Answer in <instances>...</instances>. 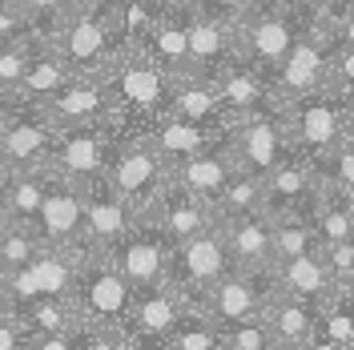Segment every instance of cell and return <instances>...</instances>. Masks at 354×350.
<instances>
[{"label": "cell", "mask_w": 354, "mask_h": 350, "mask_svg": "<svg viewBox=\"0 0 354 350\" xmlns=\"http://www.w3.org/2000/svg\"><path fill=\"white\" fill-rule=\"evenodd\" d=\"M282 125L298 154H306L310 161H326L354 133V105L334 89H314L282 105Z\"/></svg>", "instance_id": "cell-1"}, {"label": "cell", "mask_w": 354, "mask_h": 350, "mask_svg": "<svg viewBox=\"0 0 354 350\" xmlns=\"http://www.w3.org/2000/svg\"><path fill=\"white\" fill-rule=\"evenodd\" d=\"M133 294H137V286L117 270L109 250H93L85 258V266H81L77 286H73V302L85 314V326L117 334L121 347H129L125 318H129V310H133Z\"/></svg>", "instance_id": "cell-2"}, {"label": "cell", "mask_w": 354, "mask_h": 350, "mask_svg": "<svg viewBox=\"0 0 354 350\" xmlns=\"http://www.w3.org/2000/svg\"><path fill=\"white\" fill-rule=\"evenodd\" d=\"M230 270H238V262H234V254H230V241H225L221 221H214L209 230H201V234H194V238H185V241L174 246L169 282H174L189 302H201Z\"/></svg>", "instance_id": "cell-3"}, {"label": "cell", "mask_w": 354, "mask_h": 350, "mask_svg": "<svg viewBox=\"0 0 354 350\" xmlns=\"http://www.w3.org/2000/svg\"><path fill=\"white\" fill-rule=\"evenodd\" d=\"M105 185L129 201L133 214H149L161 190L169 185V157L161 154L149 137L129 141L113 154L109 169H105Z\"/></svg>", "instance_id": "cell-4"}, {"label": "cell", "mask_w": 354, "mask_h": 350, "mask_svg": "<svg viewBox=\"0 0 354 350\" xmlns=\"http://www.w3.org/2000/svg\"><path fill=\"white\" fill-rule=\"evenodd\" d=\"M53 48L61 53V61L77 77H105L113 68V33L88 4L73 8L61 21L57 37H53Z\"/></svg>", "instance_id": "cell-5"}, {"label": "cell", "mask_w": 354, "mask_h": 350, "mask_svg": "<svg viewBox=\"0 0 354 350\" xmlns=\"http://www.w3.org/2000/svg\"><path fill=\"white\" fill-rule=\"evenodd\" d=\"M278 294V274H274V266H266V270H230L225 278H221L201 302V306L218 326L225 322H242V318H254V314H266L270 306V298Z\"/></svg>", "instance_id": "cell-6"}, {"label": "cell", "mask_w": 354, "mask_h": 350, "mask_svg": "<svg viewBox=\"0 0 354 350\" xmlns=\"http://www.w3.org/2000/svg\"><path fill=\"white\" fill-rule=\"evenodd\" d=\"M330 44H334V28L318 21L310 33L298 37V44L290 48V57L282 65L274 68L278 77H274V97H278V105H286L294 97H306L314 89H326L330 81Z\"/></svg>", "instance_id": "cell-7"}, {"label": "cell", "mask_w": 354, "mask_h": 350, "mask_svg": "<svg viewBox=\"0 0 354 350\" xmlns=\"http://www.w3.org/2000/svg\"><path fill=\"white\" fill-rule=\"evenodd\" d=\"M109 258L117 262V270L141 290V286L169 282L174 241L165 238V230H161L157 221H133V230L109 250Z\"/></svg>", "instance_id": "cell-8"}, {"label": "cell", "mask_w": 354, "mask_h": 350, "mask_svg": "<svg viewBox=\"0 0 354 350\" xmlns=\"http://www.w3.org/2000/svg\"><path fill=\"white\" fill-rule=\"evenodd\" d=\"M113 145H109V121H93V125H65L57 129V145L48 157V169L73 177V181H97L105 177L113 161Z\"/></svg>", "instance_id": "cell-9"}, {"label": "cell", "mask_w": 354, "mask_h": 350, "mask_svg": "<svg viewBox=\"0 0 354 350\" xmlns=\"http://www.w3.org/2000/svg\"><path fill=\"white\" fill-rule=\"evenodd\" d=\"M32 230L48 246H77V241H85V185L65 174H57V169H48L41 218H37Z\"/></svg>", "instance_id": "cell-10"}, {"label": "cell", "mask_w": 354, "mask_h": 350, "mask_svg": "<svg viewBox=\"0 0 354 350\" xmlns=\"http://www.w3.org/2000/svg\"><path fill=\"white\" fill-rule=\"evenodd\" d=\"M242 53V24L221 21L214 12L189 8V61L194 77L218 81L225 68L234 65V57Z\"/></svg>", "instance_id": "cell-11"}, {"label": "cell", "mask_w": 354, "mask_h": 350, "mask_svg": "<svg viewBox=\"0 0 354 350\" xmlns=\"http://www.w3.org/2000/svg\"><path fill=\"white\" fill-rule=\"evenodd\" d=\"M57 145V125L48 113H28V117H12L0 121V161L8 174H28V169H44Z\"/></svg>", "instance_id": "cell-12"}, {"label": "cell", "mask_w": 354, "mask_h": 350, "mask_svg": "<svg viewBox=\"0 0 354 350\" xmlns=\"http://www.w3.org/2000/svg\"><path fill=\"white\" fill-rule=\"evenodd\" d=\"M189 298L177 290L174 282H157V286H141L133 294V310L125 318V334L133 342H165L169 330L185 318Z\"/></svg>", "instance_id": "cell-13"}, {"label": "cell", "mask_w": 354, "mask_h": 350, "mask_svg": "<svg viewBox=\"0 0 354 350\" xmlns=\"http://www.w3.org/2000/svg\"><path fill=\"white\" fill-rule=\"evenodd\" d=\"M230 145H234V154L242 161V169L250 174H270V169H278L282 161L290 157V133L282 125V117H270V113H250L242 117L238 125H234V137H230Z\"/></svg>", "instance_id": "cell-14"}, {"label": "cell", "mask_w": 354, "mask_h": 350, "mask_svg": "<svg viewBox=\"0 0 354 350\" xmlns=\"http://www.w3.org/2000/svg\"><path fill=\"white\" fill-rule=\"evenodd\" d=\"M298 28L282 12V4H254V12L242 21V53L258 68H278L298 44Z\"/></svg>", "instance_id": "cell-15"}, {"label": "cell", "mask_w": 354, "mask_h": 350, "mask_svg": "<svg viewBox=\"0 0 354 350\" xmlns=\"http://www.w3.org/2000/svg\"><path fill=\"white\" fill-rule=\"evenodd\" d=\"M57 129L65 125H93V121H109L117 109V97L105 85V77H77L68 89H61L57 97H48L41 105Z\"/></svg>", "instance_id": "cell-16"}, {"label": "cell", "mask_w": 354, "mask_h": 350, "mask_svg": "<svg viewBox=\"0 0 354 350\" xmlns=\"http://www.w3.org/2000/svg\"><path fill=\"white\" fill-rule=\"evenodd\" d=\"M105 85L113 89L117 105H129V109H165L169 105V93H174V77L157 61H129L121 68L105 73Z\"/></svg>", "instance_id": "cell-17"}, {"label": "cell", "mask_w": 354, "mask_h": 350, "mask_svg": "<svg viewBox=\"0 0 354 350\" xmlns=\"http://www.w3.org/2000/svg\"><path fill=\"white\" fill-rule=\"evenodd\" d=\"M145 218L157 221V225L165 230V238L177 246V241H185V238H194V234H201V230H209V225L218 221V210H214V201H205V197L189 194V190H181V185L169 181Z\"/></svg>", "instance_id": "cell-18"}, {"label": "cell", "mask_w": 354, "mask_h": 350, "mask_svg": "<svg viewBox=\"0 0 354 350\" xmlns=\"http://www.w3.org/2000/svg\"><path fill=\"white\" fill-rule=\"evenodd\" d=\"M242 174V161L234 154V145H225V149H205V154H194V157H181L169 165V181L181 185V190H189V194L205 197V201H218V194L234 181V177Z\"/></svg>", "instance_id": "cell-19"}, {"label": "cell", "mask_w": 354, "mask_h": 350, "mask_svg": "<svg viewBox=\"0 0 354 350\" xmlns=\"http://www.w3.org/2000/svg\"><path fill=\"white\" fill-rule=\"evenodd\" d=\"M225 241H230V254L242 270H266V266H278L274 254V214H242V218H221Z\"/></svg>", "instance_id": "cell-20"}, {"label": "cell", "mask_w": 354, "mask_h": 350, "mask_svg": "<svg viewBox=\"0 0 354 350\" xmlns=\"http://www.w3.org/2000/svg\"><path fill=\"white\" fill-rule=\"evenodd\" d=\"M141 57H149L165 68L169 77H194V61H189V17L177 21V12L153 17L149 33L141 37Z\"/></svg>", "instance_id": "cell-21"}, {"label": "cell", "mask_w": 354, "mask_h": 350, "mask_svg": "<svg viewBox=\"0 0 354 350\" xmlns=\"http://www.w3.org/2000/svg\"><path fill=\"white\" fill-rule=\"evenodd\" d=\"M133 221H137L133 205L113 194L109 185L101 194H85V241L93 250H113L133 230Z\"/></svg>", "instance_id": "cell-22"}, {"label": "cell", "mask_w": 354, "mask_h": 350, "mask_svg": "<svg viewBox=\"0 0 354 350\" xmlns=\"http://www.w3.org/2000/svg\"><path fill=\"white\" fill-rule=\"evenodd\" d=\"M266 318L278 334V347H318V302L278 290L266 306Z\"/></svg>", "instance_id": "cell-23"}, {"label": "cell", "mask_w": 354, "mask_h": 350, "mask_svg": "<svg viewBox=\"0 0 354 350\" xmlns=\"http://www.w3.org/2000/svg\"><path fill=\"white\" fill-rule=\"evenodd\" d=\"M165 113L185 117V121H201V125H218V129H225V105H221L218 81H209V77H177Z\"/></svg>", "instance_id": "cell-24"}, {"label": "cell", "mask_w": 354, "mask_h": 350, "mask_svg": "<svg viewBox=\"0 0 354 350\" xmlns=\"http://www.w3.org/2000/svg\"><path fill=\"white\" fill-rule=\"evenodd\" d=\"M274 274H278V290L298 294V298H306V302H322L334 290V274H330V266H326V258H322L318 246H314L310 254H298V258H290V262H278Z\"/></svg>", "instance_id": "cell-25"}, {"label": "cell", "mask_w": 354, "mask_h": 350, "mask_svg": "<svg viewBox=\"0 0 354 350\" xmlns=\"http://www.w3.org/2000/svg\"><path fill=\"white\" fill-rule=\"evenodd\" d=\"M149 141H153L157 149L169 157V165H174V161H181V157H194V154L214 149V145H218V125H201V121H185V117L165 113L161 125L149 133Z\"/></svg>", "instance_id": "cell-26"}, {"label": "cell", "mask_w": 354, "mask_h": 350, "mask_svg": "<svg viewBox=\"0 0 354 350\" xmlns=\"http://www.w3.org/2000/svg\"><path fill=\"white\" fill-rule=\"evenodd\" d=\"M318 347H351L354 350V290L334 286L318 302Z\"/></svg>", "instance_id": "cell-27"}, {"label": "cell", "mask_w": 354, "mask_h": 350, "mask_svg": "<svg viewBox=\"0 0 354 350\" xmlns=\"http://www.w3.org/2000/svg\"><path fill=\"white\" fill-rule=\"evenodd\" d=\"M77 81V73L61 61V53L57 48H44V53H37V61H32V68L24 73L21 81V97H28V101H37V105H44L48 97H57L61 89H68Z\"/></svg>", "instance_id": "cell-28"}, {"label": "cell", "mask_w": 354, "mask_h": 350, "mask_svg": "<svg viewBox=\"0 0 354 350\" xmlns=\"http://www.w3.org/2000/svg\"><path fill=\"white\" fill-rule=\"evenodd\" d=\"M214 210H218V221H221V218H242V214H262V210H270L266 177L242 169V174H238V177H234V181H230V185L218 194Z\"/></svg>", "instance_id": "cell-29"}, {"label": "cell", "mask_w": 354, "mask_h": 350, "mask_svg": "<svg viewBox=\"0 0 354 350\" xmlns=\"http://www.w3.org/2000/svg\"><path fill=\"white\" fill-rule=\"evenodd\" d=\"M44 246H48V241H44L32 225H24V221H8V230L0 234V278L12 274V270H21V266H28Z\"/></svg>", "instance_id": "cell-30"}, {"label": "cell", "mask_w": 354, "mask_h": 350, "mask_svg": "<svg viewBox=\"0 0 354 350\" xmlns=\"http://www.w3.org/2000/svg\"><path fill=\"white\" fill-rule=\"evenodd\" d=\"M221 347L270 350V347H278V334H274V326H270L266 314H254V318H242V322H225V326H221Z\"/></svg>", "instance_id": "cell-31"}, {"label": "cell", "mask_w": 354, "mask_h": 350, "mask_svg": "<svg viewBox=\"0 0 354 350\" xmlns=\"http://www.w3.org/2000/svg\"><path fill=\"white\" fill-rule=\"evenodd\" d=\"M37 53L28 41H0V93H12L21 89L24 73L32 68Z\"/></svg>", "instance_id": "cell-32"}, {"label": "cell", "mask_w": 354, "mask_h": 350, "mask_svg": "<svg viewBox=\"0 0 354 350\" xmlns=\"http://www.w3.org/2000/svg\"><path fill=\"white\" fill-rule=\"evenodd\" d=\"M318 165H322V174H326V185H338V190L354 194V133L326 157V161H318Z\"/></svg>", "instance_id": "cell-33"}, {"label": "cell", "mask_w": 354, "mask_h": 350, "mask_svg": "<svg viewBox=\"0 0 354 350\" xmlns=\"http://www.w3.org/2000/svg\"><path fill=\"white\" fill-rule=\"evenodd\" d=\"M318 250H322V258L330 266L334 274V286H354V238L346 241H318Z\"/></svg>", "instance_id": "cell-34"}, {"label": "cell", "mask_w": 354, "mask_h": 350, "mask_svg": "<svg viewBox=\"0 0 354 350\" xmlns=\"http://www.w3.org/2000/svg\"><path fill=\"white\" fill-rule=\"evenodd\" d=\"M326 89L342 93L346 101L354 97V48H351V44H342V48L334 53V61H330V81H326Z\"/></svg>", "instance_id": "cell-35"}, {"label": "cell", "mask_w": 354, "mask_h": 350, "mask_svg": "<svg viewBox=\"0 0 354 350\" xmlns=\"http://www.w3.org/2000/svg\"><path fill=\"white\" fill-rule=\"evenodd\" d=\"M21 4V12L28 21H65L68 12H73V0H17Z\"/></svg>", "instance_id": "cell-36"}, {"label": "cell", "mask_w": 354, "mask_h": 350, "mask_svg": "<svg viewBox=\"0 0 354 350\" xmlns=\"http://www.w3.org/2000/svg\"><path fill=\"white\" fill-rule=\"evenodd\" d=\"M254 4L258 0H194V8H201V12H214V17H221V21H234L242 24L250 12H254Z\"/></svg>", "instance_id": "cell-37"}, {"label": "cell", "mask_w": 354, "mask_h": 350, "mask_svg": "<svg viewBox=\"0 0 354 350\" xmlns=\"http://www.w3.org/2000/svg\"><path fill=\"white\" fill-rule=\"evenodd\" d=\"M310 12H314V21L322 24H338L342 17H346V8H351L354 0H306Z\"/></svg>", "instance_id": "cell-38"}, {"label": "cell", "mask_w": 354, "mask_h": 350, "mask_svg": "<svg viewBox=\"0 0 354 350\" xmlns=\"http://www.w3.org/2000/svg\"><path fill=\"white\" fill-rule=\"evenodd\" d=\"M149 8H153L157 17H165V12H181V8H194V0H145Z\"/></svg>", "instance_id": "cell-39"}, {"label": "cell", "mask_w": 354, "mask_h": 350, "mask_svg": "<svg viewBox=\"0 0 354 350\" xmlns=\"http://www.w3.org/2000/svg\"><path fill=\"white\" fill-rule=\"evenodd\" d=\"M338 44H351L354 48V4L346 8V17L338 21Z\"/></svg>", "instance_id": "cell-40"}, {"label": "cell", "mask_w": 354, "mask_h": 350, "mask_svg": "<svg viewBox=\"0 0 354 350\" xmlns=\"http://www.w3.org/2000/svg\"><path fill=\"white\" fill-rule=\"evenodd\" d=\"M8 177H12V174H8V169H4V161H0V201H4V185H8Z\"/></svg>", "instance_id": "cell-41"}, {"label": "cell", "mask_w": 354, "mask_h": 350, "mask_svg": "<svg viewBox=\"0 0 354 350\" xmlns=\"http://www.w3.org/2000/svg\"><path fill=\"white\" fill-rule=\"evenodd\" d=\"M8 221H12V218H8V210H4V201H0V234L8 230Z\"/></svg>", "instance_id": "cell-42"}, {"label": "cell", "mask_w": 354, "mask_h": 350, "mask_svg": "<svg viewBox=\"0 0 354 350\" xmlns=\"http://www.w3.org/2000/svg\"><path fill=\"white\" fill-rule=\"evenodd\" d=\"M258 4H294V0H258Z\"/></svg>", "instance_id": "cell-43"}, {"label": "cell", "mask_w": 354, "mask_h": 350, "mask_svg": "<svg viewBox=\"0 0 354 350\" xmlns=\"http://www.w3.org/2000/svg\"><path fill=\"white\" fill-rule=\"evenodd\" d=\"M351 290H354V286H351Z\"/></svg>", "instance_id": "cell-44"}]
</instances>
